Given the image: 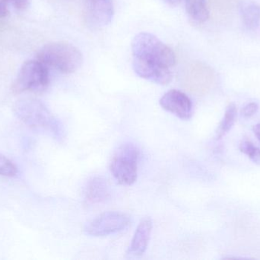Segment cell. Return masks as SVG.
I'll list each match as a JSON object with an SVG mask.
<instances>
[{"instance_id": "obj_19", "label": "cell", "mask_w": 260, "mask_h": 260, "mask_svg": "<svg viewBox=\"0 0 260 260\" xmlns=\"http://www.w3.org/2000/svg\"><path fill=\"white\" fill-rule=\"evenodd\" d=\"M8 3L5 0H0V18H4L9 13Z\"/></svg>"}, {"instance_id": "obj_4", "label": "cell", "mask_w": 260, "mask_h": 260, "mask_svg": "<svg viewBox=\"0 0 260 260\" xmlns=\"http://www.w3.org/2000/svg\"><path fill=\"white\" fill-rule=\"evenodd\" d=\"M49 82L47 66L40 61H27L20 69L12 90L15 93L43 90L47 88Z\"/></svg>"}, {"instance_id": "obj_21", "label": "cell", "mask_w": 260, "mask_h": 260, "mask_svg": "<svg viewBox=\"0 0 260 260\" xmlns=\"http://www.w3.org/2000/svg\"><path fill=\"white\" fill-rule=\"evenodd\" d=\"M163 1L166 3L167 4L170 5V6H177L181 2V0H163Z\"/></svg>"}, {"instance_id": "obj_2", "label": "cell", "mask_w": 260, "mask_h": 260, "mask_svg": "<svg viewBox=\"0 0 260 260\" xmlns=\"http://www.w3.org/2000/svg\"><path fill=\"white\" fill-rule=\"evenodd\" d=\"M134 57L171 67L176 63L175 53L157 37L147 32L138 34L132 42Z\"/></svg>"}, {"instance_id": "obj_8", "label": "cell", "mask_w": 260, "mask_h": 260, "mask_svg": "<svg viewBox=\"0 0 260 260\" xmlns=\"http://www.w3.org/2000/svg\"><path fill=\"white\" fill-rule=\"evenodd\" d=\"M133 68L135 73L142 79L159 85H168L172 80V73L169 67L148 62L133 56Z\"/></svg>"}, {"instance_id": "obj_5", "label": "cell", "mask_w": 260, "mask_h": 260, "mask_svg": "<svg viewBox=\"0 0 260 260\" xmlns=\"http://www.w3.org/2000/svg\"><path fill=\"white\" fill-rule=\"evenodd\" d=\"M129 224L130 218L126 214L120 212H107L89 221L85 225L84 232L90 236H108L125 230Z\"/></svg>"}, {"instance_id": "obj_15", "label": "cell", "mask_w": 260, "mask_h": 260, "mask_svg": "<svg viewBox=\"0 0 260 260\" xmlns=\"http://www.w3.org/2000/svg\"><path fill=\"white\" fill-rule=\"evenodd\" d=\"M241 152L247 156L253 163L260 164V149L254 146L252 142L244 140L240 145Z\"/></svg>"}, {"instance_id": "obj_14", "label": "cell", "mask_w": 260, "mask_h": 260, "mask_svg": "<svg viewBox=\"0 0 260 260\" xmlns=\"http://www.w3.org/2000/svg\"><path fill=\"white\" fill-rule=\"evenodd\" d=\"M237 117V107L235 104H229L226 108L224 119L221 121L218 130H217V139H221L225 135L235 124Z\"/></svg>"}, {"instance_id": "obj_18", "label": "cell", "mask_w": 260, "mask_h": 260, "mask_svg": "<svg viewBox=\"0 0 260 260\" xmlns=\"http://www.w3.org/2000/svg\"><path fill=\"white\" fill-rule=\"evenodd\" d=\"M9 4H12L14 7L18 10H24L28 6L30 0H5Z\"/></svg>"}, {"instance_id": "obj_10", "label": "cell", "mask_w": 260, "mask_h": 260, "mask_svg": "<svg viewBox=\"0 0 260 260\" xmlns=\"http://www.w3.org/2000/svg\"><path fill=\"white\" fill-rule=\"evenodd\" d=\"M152 230V221L149 217L141 220L131 241L128 253L132 256H140L148 248Z\"/></svg>"}, {"instance_id": "obj_1", "label": "cell", "mask_w": 260, "mask_h": 260, "mask_svg": "<svg viewBox=\"0 0 260 260\" xmlns=\"http://www.w3.org/2000/svg\"><path fill=\"white\" fill-rule=\"evenodd\" d=\"M38 61L63 73H73L80 68L82 55L75 46L65 42L50 43L38 53Z\"/></svg>"}, {"instance_id": "obj_11", "label": "cell", "mask_w": 260, "mask_h": 260, "mask_svg": "<svg viewBox=\"0 0 260 260\" xmlns=\"http://www.w3.org/2000/svg\"><path fill=\"white\" fill-rule=\"evenodd\" d=\"M84 195L85 200L91 204H98L107 201L110 197L108 182L102 177H93L87 183Z\"/></svg>"}, {"instance_id": "obj_12", "label": "cell", "mask_w": 260, "mask_h": 260, "mask_svg": "<svg viewBox=\"0 0 260 260\" xmlns=\"http://www.w3.org/2000/svg\"><path fill=\"white\" fill-rule=\"evenodd\" d=\"M244 26L248 30H256L260 24V6L253 2H246L241 7Z\"/></svg>"}, {"instance_id": "obj_3", "label": "cell", "mask_w": 260, "mask_h": 260, "mask_svg": "<svg viewBox=\"0 0 260 260\" xmlns=\"http://www.w3.org/2000/svg\"><path fill=\"white\" fill-rule=\"evenodd\" d=\"M139 155V148L131 142L120 145L114 153L110 170L120 185L131 186L137 180Z\"/></svg>"}, {"instance_id": "obj_20", "label": "cell", "mask_w": 260, "mask_h": 260, "mask_svg": "<svg viewBox=\"0 0 260 260\" xmlns=\"http://www.w3.org/2000/svg\"><path fill=\"white\" fill-rule=\"evenodd\" d=\"M253 132H254L256 137L260 140V123L253 127Z\"/></svg>"}, {"instance_id": "obj_6", "label": "cell", "mask_w": 260, "mask_h": 260, "mask_svg": "<svg viewBox=\"0 0 260 260\" xmlns=\"http://www.w3.org/2000/svg\"><path fill=\"white\" fill-rule=\"evenodd\" d=\"M17 115L30 126L52 128L56 126L48 110L36 99H23L15 105Z\"/></svg>"}, {"instance_id": "obj_17", "label": "cell", "mask_w": 260, "mask_h": 260, "mask_svg": "<svg viewBox=\"0 0 260 260\" xmlns=\"http://www.w3.org/2000/svg\"><path fill=\"white\" fill-rule=\"evenodd\" d=\"M258 108H259V106H258L257 103L250 102L242 108L241 114L245 117H251L257 112Z\"/></svg>"}, {"instance_id": "obj_9", "label": "cell", "mask_w": 260, "mask_h": 260, "mask_svg": "<svg viewBox=\"0 0 260 260\" xmlns=\"http://www.w3.org/2000/svg\"><path fill=\"white\" fill-rule=\"evenodd\" d=\"M160 105L164 109L183 120L190 119L192 114V101L179 90H170L165 93L160 99Z\"/></svg>"}, {"instance_id": "obj_7", "label": "cell", "mask_w": 260, "mask_h": 260, "mask_svg": "<svg viewBox=\"0 0 260 260\" xmlns=\"http://www.w3.org/2000/svg\"><path fill=\"white\" fill-rule=\"evenodd\" d=\"M114 14L112 0H85L84 16L87 24L91 28L106 27L112 21Z\"/></svg>"}, {"instance_id": "obj_16", "label": "cell", "mask_w": 260, "mask_h": 260, "mask_svg": "<svg viewBox=\"0 0 260 260\" xmlns=\"http://www.w3.org/2000/svg\"><path fill=\"white\" fill-rule=\"evenodd\" d=\"M18 172L16 166L10 160L0 154V176L6 177H15Z\"/></svg>"}, {"instance_id": "obj_13", "label": "cell", "mask_w": 260, "mask_h": 260, "mask_svg": "<svg viewBox=\"0 0 260 260\" xmlns=\"http://www.w3.org/2000/svg\"><path fill=\"white\" fill-rule=\"evenodd\" d=\"M186 9L191 19L199 23L209 19V11L206 0H185Z\"/></svg>"}]
</instances>
